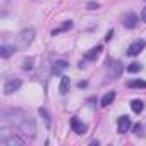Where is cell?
Listing matches in <instances>:
<instances>
[{
  "label": "cell",
  "instance_id": "obj_2",
  "mask_svg": "<svg viewBox=\"0 0 146 146\" xmlns=\"http://www.w3.org/2000/svg\"><path fill=\"white\" fill-rule=\"evenodd\" d=\"M0 144H4V146H23L24 141L17 134L11 132L5 125H2L0 127Z\"/></svg>",
  "mask_w": 146,
  "mask_h": 146
},
{
  "label": "cell",
  "instance_id": "obj_19",
  "mask_svg": "<svg viewBox=\"0 0 146 146\" xmlns=\"http://www.w3.org/2000/svg\"><path fill=\"white\" fill-rule=\"evenodd\" d=\"M70 28H72V23H70V21H67V23H65V24H64L60 29H53V31H52V35L55 36L57 33H60V31H65V29H70Z\"/></svg>",
  "mask_w": 146,
  "mask_h": 146
},
{
  "label": "cell",
  "instance_id": "obj_5",
  "mask_svg": "<svg viewBox=\"0 0 146 146\" xmlns=\"http://www.w3.org/2000/svg\"><path fill=\"white\" fill-rule=\"evenodd\" d=\"M146 46V41L144 40H137V41H134L129 48H127V55H131V57H136L137 53H141L143 52V48Z\"/></svg>",
  "mask_w": 146,
  "mask_h": 146
},
{
  "label": "cell",
  "instance_id": "obj_23",
  "mask_svg": "<svg viewBox=\"0 0 146 146\" xmlns=\"http://www.w3.org/2000/svg\"><path fill=\"white\" fill-rule=\"evenodd\" d=\"M88 9L90 11H95V9H98V4H88Z\"/></svg>",
  "mask_w": 146,
  "mask_h": 146
},
{
  "label": "cell",
  "instance_id": "obj_22",
  "mask_svg": "<svg viewBox=\"0 0 146 146\" xmlns=\"http://www.w3.org/2000/svg\"><path fill=\"white\" fill-rule=\"evenodd\" d=\"M141 21H143V23H146V7L141 11Z\"/></svg>",
  "mask_w": 146,
  "mask_h": 146
},
{
  "label": "cell",
  "instance_id": "obj_11",
  "mask_svg": "<svg viewBox=\"0 0 146 146\" xmlns=\"http://www.w3.org/2000/svg\"><path fill=\"white\" fill-rule=\"evenodd\" d=\"M100 53H102V46L98 45V46H93V48H91V50L84 55V58H86V60H95Z\"/></svg>",
  "mask_w": 146,
  "mask_h": 146
},
{
  "label": "cell",
  "instance_id": "obj_18",
  "mask_svg": "<svg viewBox=\"0 0 146 146\" xmlns=\"http://www.w3.org/2000/svg\"><path fill=\"white\" fill-rule=\"evenodd\" d=\"M33 62H35V58H33V57L24 58V62H23V69H24V70H31V69H33Z\"/></svg>",
  "mask_w": 146,
  "mask_h": 146
},
{
  "label": "cell",
  "instance_id": "obj_13",
  "mask_svg": "<svg viewBox=\"0 0 146 146\" xmlns=\"http://www.w3.org/2000/svg\"><path fill=\"white\" fill-rule=\"evenodd\" d=\"M67 62L65 60H57L55 64H53V74H62V70L64 69H67Z\"/></svg>",
  "mask_w": 146,
  "mask_h": 146
},
{
  "label": "cell",
  "instance_id": "obj_4",
  "mask_svg": "<svg viewBox=\"0 0 146 146\" xmlns=\"http://www.w3.org/2000/svg\"><path fill=\"white\" fill-rule=\"evenodd\" d=\"M122 64L119 62V60H107V74H108V78L110 79H119L120 78V74H122Z\"/></svg>",
  "mask_w": 146,
  "mask_h": 146
},
{
  "label": "cell",
  "instance_id": "obj_7",
  "mask_svg": "<svg viewBox=\"0 0 146 146\" xmlns=\"http://www.w3.org/2000/svg\"><path fill=\"white\" fill-rule=\"evenodd\" d=\"M122 23H124V26H125L127 29H134V28L137 26V16H136V14H132V12H129V14H125V16H124Z\"/></svg>",
  "mask_w": 146,
  "mask_h": 146
},
{
  "label": "cell",
  "instance_id": "obj_1",
  "mask_svg": "<svg viewBox=\"0 0 146 146\" xmlns=\"http://www.w3.org/2000/svg\"><path fill=\"white\" fill-rule=\"evenodd\" d=\"M2 115L11 124H14L16 127H19L24 136L35 137V134H36V124H35V120L31 119V115L28 112H24L21 108H7V110L2 112Z\"/></svg>",
  "mask_w": 146,
  "mask_h": 146
},
{
  "label": "cell",
  "instance_id": "obj_24",
  "mask_svg": "<svg viewBox=\"0 0 146 146\" xmlns=\"http://www.w3.org/2000/svg\"><path fill=\"white\" fill-rule=\"evenodd\" d=\"M112 35H113V31L110 29V31L107 33V36H105V40H107V41H110V40H112Z\"/></svg>",
  "mask_w": 146,
  "mask_h": 146
},
{
  "label": "cell",
  "instance_id": "obj_3",
  "mask_svg": "<svg viewBox=\"0 0 146 146\" xmlns=\"http://www.w3.org/2000/svg\"><path fill=\"white\" fill-rule=\"evenodd\" d=\"M35 35H36V31L33 29V28H29V29H24V31H21L19 35H17V38H16V46H17V50H26L31 43H33V40H35Z\"/></svg>",
  "mask_w": 146,
  "mask_h": 146
},
{
  "label": "cell",
  "instance_id": "obj_20",
  "mask_svg": "<svg viewBox=\"0 0 146 146\" xmlns=\"http://www.w3.org/2000/svg\"><path fill=\"white\" fill-rule=\"evenodd\" d=\"M127 70H129V72H132V74H134V72H139V70H141V64L134 62V64H131V65L127 67Z\"/></svg>",
  "mask_w": 146,
  "mask_h": 146
},
{
  "label": "cell",
  "instance_id": "obj_17",
  "mask_svg": "<svg viewBox=\"0 0 146 146\" xmlns=\"http://www.w3.org/2000/svg\"><path fill=\"white\" fill-rule=\"evenodd\" d=\"M127 86L129 88H146V81H143V79H132V81L127 83Z\"/></svg>",
  "mask_w": 146,
  "mask_h": 146
},
{
  "label": "cell",
  "instance_id": "obj_25",
  "mask_svg": "<svg viewBox=\"0 0 146 146\" xmlns=\"http://www.w3.org/2000/svg\"><path fill=\"white\" fill-rule=\"evenodd\" d=\"M86 84H88V83H86V81H79V84H78V86H79V88H84V86H86Z\"/></svg>",
  "mask_w": 146,
  "mask_h": 146
},
{
  "label": "cell",
  "instance_id": "obj_21",
  "mask_svg": "<svg viewBox=\"0 0 146 146\" xmlns=\"http://www.w3.org/2000/svg\"><path fill=\"white\" fill-rule=\"evenodd\" d=\"M38 113L45 119V124H46V125H50V115L46 113V110H45V108H40V110H38Z\"/></svg>",
  "mask_w": 146,
  "mask_h": 146
},
{
  "label": "cell",
  "instance_id": "obj_8",
  "mask_svg": "<svg viewBox=\"0 0 146 146\" xmlns=\"http://www.w3.org/2000/svg\"><path fill=\"white\" fill-rule=\"evenodd\" d=\"M70 127H72V131H74L76 134H84V132H86V129H88V127H86V124H83L78 117H74V119L70 120Z\"/></svg>",
  "mask_w": 146,
  "mask_h": 146
},
{
  "label": "cell",
  "instance_id": "obj_9",
  "mask_svg": "<svg viewBox=\"0 0 146 146\" xmlns=\"http://www.w3.org/2000/svg\"><path fill=\"white\" fill-rule=\"evenodd\" d=\"M129 127H131V119L129 117H120L119 120H117V131H119V134H124V132H127L129 131Z\"/></svg>",
  "mask_w": 146,
  "mask_h": 146
},
{
  "label": "cell",
  "instance_id": "obj_15",
  "mask_svg": "<svg viewBox=\"0 0 146 146\" xmlns=\"http://www.w3.org/2000/svg\"><path fill=\"white\" fill-rule=\"evenodd\" d=\"M113 100H115V91H108V93L102 98V107H108Z\"/></svg>",
  "mask_w": 146,
  "mask_h": 146
},
{
  "label": "cell",
  "instance_id": "obj_16",
  "mask_svg": "<svg viewBox=\"0 0 146 146\" xmlns=\"http://www.w3.org/2000/svg\"><path fill=\"white\" fill-rule=\"evenodd\" d=\"M53 74V65L50 67V64H43V67H41V70H40V78H43V79H46V76L50 74Z\"/></svg>",
  "mask_w": 146,
  "mask_h": 146
},
{
  "label": "cell",
  "instance_id": "obj_6",
  "mask_svg": "<svg viewBox=\"0 0 146 146\" xmlns=\"http://www.w3.org/2000/svg\"><path fill=\"white\" fill-rule=\"evenodd\" d=\"M21 79H9L7 83H5V86H4V93L5 95H12V93H16L19 88H21Z\"/></svg>",
  "mask_w": 146,
  "mask_h": 146
},
{
  "label": "cell",
  "instance_id": "obj_10",
  "mask_svg": "<svg viewBox=\"0 0 146 146\" xmlns=\"http://www.w3.org/2000/svg\"><path fill=\"white\" fill-rule=\"evenodd\" d=\"M14 52H17L16 45H2V48H0V57H2V58H9Z\"/></svg>",
  "mask_w": 146,
  "mask_h": 146
},
{
  "label": "cell",
  "instance_id": "obj_14",
  "mask_svg": "<svg viewBox=\"0 0 146 146\" xmlns=\"http://www.w3.org/2000/svg\"><path fill=\"white\" fill-rule=\"evenodd\" d=\"M143 108H144V103H143L141 100H132V102H131V110H132L134 113H141Z\"/></svg>",
  "mask_w": 146,
  "mask_h": 146
},
{
  "label": "cell",
  "instance_id": "obj_12",
  "mask_svg": "<svg viewBox=\"0 0 146 146\" xmlns=\"http://www.w3.org/2000/svg\"><path fill=\"white\" fill-rule=\"evenodd\" d=\"M69 86H70V79H69L67 76H62V79H60V86H58V91H60L62 95H65V93L69 91Z\"/></svg>",
  "mask_w": 146,
  "mask_h": 146
}]
</instances>
